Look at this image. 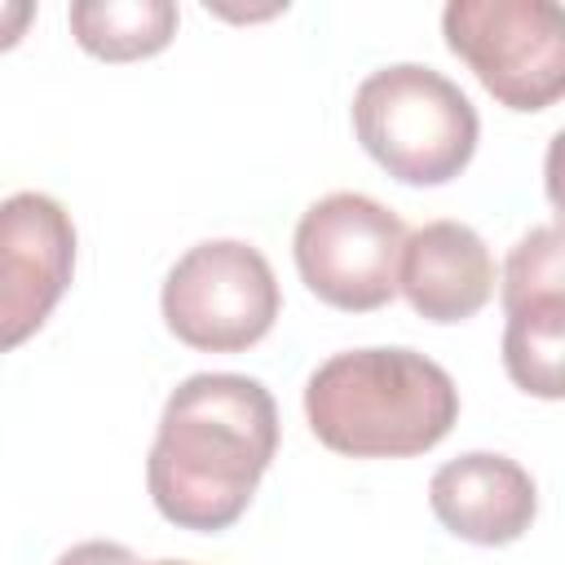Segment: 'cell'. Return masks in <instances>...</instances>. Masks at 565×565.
<instances>
[{"label": "cell", "instance_id": "cell-1", "mask_svg": "<svg viewBox=\"0 0 565 565\" xmlns=\"http://www.w3.org/2000/svg\"><path fill=\"white\" fill-rule=\"evenodd\" d=\"M278 450L269 388L234 371L185 375L163 402L146 486L163 521L194 534L230 530Z\"/></svg>", "mask_w": 565, "mask_h": 565}, {"label": "cell", "instance_id": "cell-2", "mask_svg": "<svg viewBox=\"0 0 565 565\" xmlns=\"http://www.w3.org/2000/svg\"><path fill=\"white\" fill-rule=\"evenodd\" d=\"M305 419L335 455L411 459L455 428L459 388L415 349H349L305 380Z\"/></svg>", "mask_w": 565, "mask_h": 565}, {"label": "cell", "instance_id": "cell-3", "mask_svg": "<svg viewBox=\"0 0 565 565\" xmlns=\"http://www.w3.org/2000/svg\"><path fill=\"white\" fill-rule=\"evenodd\" d=\"M353 132L388 177L406 185H446L468 168L481 119L468 93L441 71L393 62L358 84Z\"/></svg>", "mask_w": 565, "mask_h": 565}, {"label": "cell", "instance_id": "cell-4", "mask_svg": "<svg viewBox=\"0 0 565 565\" xmlns=\"http://www.w3.org/2000/svg\"><path fill=\"white\" fill-rule=\"evenodd\" d=\"M446 49L508 110H547L565 93V22L552 0H450Z\"/></svg>", "mask_w": 565, "mask_h": 565}, {"label": "cell", "instance_id": "cell-5", "mask_svg": "<svg viewBox=\"0 0 565 565\" xmlns=\"http://www.w3.org/2000/svg\"><path fill=\"white\" fill-rule=\"evenodd\" d=\"M163 322L199 353H243L269 335L282 296L260 247L243 238L194 243L163 278Z\"/></svg>", "mask_w": 565, "mask_h": 565}, {"label": "cell", "instance_id": "cell-6", "mask_svg": "<svg viewBox=\"0 0 565 565\" xmlns=\"http://www.w3.org/2000/svg\"><path fill=\"white\" fill-rule=\"evenodd\" d=\"M406 225L380 199L335 190L309 203L296 221V269L300 282L331 309L371 313L397 296Z\"/></svg>", "mask_w": 565, "mask_h": 565}, {"label": "cell", "instance_id": "cell-7", "mask_svg": "<svg viewBox=\"0 0 565 565\" xmlns=\"http://www.w3.org/2000/svg\"><path fill=\"white\" fill-rule=\"evenodd\" d=\"M75 274L71 212L40 190L0 199V353L26 344Z\"/></svg>", "mask_w": 565, "mask_h": 565}, {"label": "cell", "instance_id": "cell-8", "mask_svg": "<svg viewBox=\"0 0 565 565\" xmlns=\"http://www.w3.org/2000/svg\"><path fill=\"white\" fill-rule=\"evenodd\" d=\"M503 371L516 388L556 402L565 353V247L556 225H534L503 260Z\"/></svg>", "mask_w": 565, "mask_h": 565}, {"label": "cell", "instance_id": "cell-9", "mask_svg": "<svg viewBox=\"0 0 565 565\" xmlns=\"http://www.w3.org/2000/svg\"><path fill=\"white\" fill-rule=\"evenodd\" d=\"M428 508L455 539L503 547L534 525L539 486L516 459L494 450H468L433 472Z\"/></svg>", "mask_w": 565, "mask_h": 565}, {"label": "cell", "instance_id": "cell-10", "mask_svg": "<svg viewBox=\"0 0 565 565\" xmlns=\"http://www.w3.org/2000/svg\"><path fill=\"white\" fill-rule=\"evenodd\" d=\"M494 282V256L463 221H428L402 243L397 291L428 322H468L490 305Z\"/></svg>", "mask_w": 565, "mask_h": 565}, {"label": "cell", "instance_id": "cell-11", "mask_svg": "<svg viewBox=\"0 0 565 565\" xmlns=\"http://www.w3.org/2000/svg\"><path fill=\"white\" fill-rule=\"evenodd\" d=\"M66 18L75 44L102 62L154 57L177 35L172 0H75Z\"/></svg>", "mask_w": 565, "mask_h": 565}, {"label": "cell", "instance_id": "cell-12", "mask_svg": "<svg viewBox=\"0 0 565 565\" xmlns=\"http://www.w3.org/2000/svg\"><path fill=\"white\" fill-rule=\"evenodd\" d=\"M53 565H141L124 543H106V539H88V543H75L66 547Z\"/></svg>", "mask_w": 565, "mask_h": 565}, {"label": "cell", "instance_id": "cell-13", "mask_svg": "<svg viewBox=\"0 0 565 565\" xmlns=\"http://www.w3.org/2000/svg\"><path fill=\"white\" fill-rule=\"evenodd\" d=\"M31 18H35V4L31 0H0V53L13 49L26 35Z\"/></svg>", "mask_w": 565, "mask_h": 565}, {"label": "cell", "instance_id": "cell-14", "mask_svg": "<svg viewBox=\"0 0 565 565\" xmlns=\"http://www.w3.org/2000/svg\"><path fill=\"white\" fill-rule=\"evenodd\" d=\"M141 565H190V561H141Z\"/></svg>", "mask_w": 565, "mask_h": 565}]
</instances>
